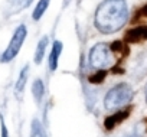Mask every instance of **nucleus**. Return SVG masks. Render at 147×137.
Listing matches in <instances>:
<instances>
[{"label": "nucleus", "instance_id": "f03ea898", "mask_svg": "<svg viewBox=\"0 0 147 137\" xmlns=\"http://www.w3.org/2000/svg\"><path fill=\"white\" fill-rule=\"evenodd\" d=\"M133 95H134V92H133L131 87H130L128 84L121 82V84L113 87V88L107 92V95H105V98H104V105H105V108H108V110H114V108L124 107V105H127V104L133 100Z\"/></svg>", "mask_w": 147, "mask_h": 137}, {"label": "nucleus", "instance_id": "2eb2a0df", "mask_svg": "<svg viewBox=\"0 0 147 137\" xmlns=\"http://www.w3.org/2000/svg\"><path fill=\"white\" fill-rule=\"evenodd\" d=\"M137 13H138V15H137L138 18H147V5H146V6H143Z\"/></svg>", "mask_w": 147, "mask_h": 137}, {"label": "nucleus", "instance_id": "423d86ee", "mask_svg": "<svg viewBox=\"0 0 147 137\" xmlns=\"http://www.w3.org/2000/svg\"><path fill=\"white\" fill-rule=\"evenodd\" d=\"M127 117H128V111H118V113H115L114 115L107 117V118H105V121H104V126H105V128H107V130H113L118 123L124 121Z\"/></svg>", "mask_w": 147, "mask_h": 137}, {"label": "nucleus", "instance_id": "f8f14e48", "mask_svg": "<svg viewBox=\"0 0 147 137\" xmlns=\"http://www.w3.org/2000/svg\"><path fill=\"white\" fill-rule=\"evenodd\" d=\"M28 70H29L28 65L22 70V72H20V75H19V80H18V84H16V92H22V91H23L25 84H26V80H28Z\"/></svg>", "mask_w": 147, "mask_h": 137}, {"label": "nucleus", "instance_id": "9d476101", "mask_svg": "<svg viewBox=\"0 0 147 137\" xmlns=\"http://www.w3.org/2000/svg\"><path fill=\"white\" fill-rule=\"evenodd\" d=\"M32 92H33V97L38 103H40L42 97H43V92H45V87H43V82L40 80H36L32 85Z\"/></svg>", "mask_w": 147, "mask_h": 137}, {"label": "nucleus", "instance_id": "4468645a", "mask_svg": "<svg viewBox=\"0 0 147 137\" xmlns=\"http://www.w3.org/2000/svg\"><path fill=\"white\" fill-rule=\"evenodd\" d=\"M32 137H45L43 133H42L40 124H39V121H36V120L32 123Z\"/></svg>", "mask_w": 147, "mask_h": 137}, {"label": "nucleus", "instance_id": "9b49d317", "mask_svg": "<svg viewBox=\"0 0 147 137\" xmlns=\"http://www.w3.org/2000/svg\"><path fill=\"white\" fill-rule=\"evenodd\" d=\"M49 2H51V0H40V2L38 3V6H36L35 12H33V19H35V20H39V19L42 18V15H43L45 10L48 9Z\"/></svg>", "mask_w": 147, "mask_h": 137}, {"label": "nucleus", "instance_id": "20e7f679", "mask_svg": "<svg viewBox=\"0 0 147 137\" xmlns=\"http://www.w3.org/2000/svg\"><path fill=\"white\" fill-rule=\"evenodd\" d=\"M25 38H26V28H25L23 25H20V26L16 29V32H15V35H13V38H12L9 46H7V49H6V51L3 52V55H2V61H3V62L12 61V59L19 53V51H20V48H22V45H23V42H25Z\"/></svg>", "mask_w": 147, "mask_h": 137}, {"label": "nucleus", "instance_id": "dca6fc26", "mask_svg": "<svg viewBox=\"0 0 147 137\" xmlns=\"http://www.w3.org/2000/svg\"><path fill=\"white\" fill-rule=\"evenodd\" d=\"M2 137H9V134H7V128H6V126H5L3 118H2Z\"/></svg>", "mask_w": 147, "mask_h": 137}, {"label": "nucleus", "instance_id": "0eeeda50", "mask_svg": "<svg viewBox=\"0 0 147 137\" xmlns=\"http://www.w3.org/2000/svg\"><path fill=\"white\" fill-rule=\"evenodd\" d=\"M61 52H62V43L59 40H56L52 46V52H51V56H49V68L52 71H55L58 68V59H59Z\"/></svg>", "mask_w": 147, "mask_h": 137}, {"label": "nucleus", "instance_id": "39448f33", "mask_svg": "<svg viewBox=\"0 0 147 137\" xmlns=\"http://www.w3.org/2000/svg\"><path fill=\"white\" fill-rule=\"evenodd\" d=\"M124 40L128 43H138L147 40V26H137L125 32Z\"/></svg>", "mask_w": 147, "mask_h": 137}, {"label": "nucleus", "instance_id": "7ed1b4c3", "mask_svg": "<svg viewBox=\"0 0 147 137\" xmlns=\"http://www.w3.org/2000/svg\"><path fill=\"white\" fill-rule=\"evenodd\" d=\"M90 63L95 70H104L111 63V48L105 43L95 45L90 52Z\"/></svg>", "mask_w": 147, "mask_h": 137}, {"label": "nucleus", "instance_id": "a211bd4d", "mask_svg": "<svg viewBox=\"0 0 147 137\" xmlns=\"http://www.w3.org/2000/svg\"><path fill=\"white\" fill-rule=\"evenodd\" d=\"M146 101H147V87H146Z\"/></svg>", "mask_w": 147, "mask_h": 137}, {"label": "nucleus", "instance_id": "f3484780", "mask_svg": "<svg viewBox=\"0 0 147 137\" xmlns=\"http://www.w3.org/2000/svg\"><path fill=\"white\" fill-rule=\"evenodd\" d=\"M128 137H140V136H138V134H136V133H133V134H130Z\"/></svg>", "mask_w": 147, "mask_h": 137}, {"label": "nucleus", "instance_id": "1a4fd4ad", "mask_svg": "<svg viewBox=\"0 0 147 137\" xmlns=\"http://www.w3.org/2000/svg\"><path fill=\"white\" fill-rule=\"evenodd\" d=\"M110 48H111V52L120 55V59H124V56L128 55V48H127V45H124V43L120 42V40L113 42V43L110 45Z\"/></svg>", "mask_w": 147, "mask_h": 137}, {"label": "nucleus", "instance_id": "f257e3e1", "mask_svg": "<svg viewBox=\"0 0 147 137\" xmlns=\"http://www.w3.org/2000/svg\"><path fill=\"white\" fill-rule=\"evenodd\" d=\"M128 9L125 0H105L95 13V26L101 33H115L127 22Z\"/></svg>", "mask_w": 147, "mask_h": 137}, {"label": "nucleus", "instance_id": "ddd939ff", "mask_svg": "<svg viewBox=\"0 0 147 137\" xmlns=\"http://www.w3.org/2000/svg\"><path fill=\"white\" fill-rule=\"evenodd\" d=\"M105 77H107V71H105V70H100V71H97L94 75L88 77V81H90L91 84H101V82L105 80Z\"/></svg>", "mask_w": 147, "mask_h": 137}, {"label": "nucleus", "instance_id": "6e6552de", "mask_svg": "<svg viewBox=\"0 0 147 137\" xmlns=\"http://www.w3.org/2000/svg\"><path fill=\"white\" fill-rule=\"evenodd\" d=\"M46 46H48V38L43 36L39 43H38V48H36V53H35V62L36 63H40L42 59H43V55H45V51H46Z\"/></svg>", "mask_w": 147, "mask_h": 137}]
</instances>
